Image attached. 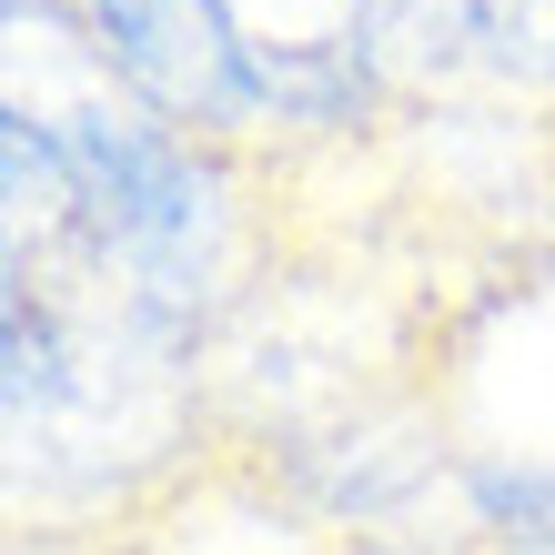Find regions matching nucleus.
I'll list each match as a JSON object with an SVG mask.
<instances>
[{
    "label": "nucleus",
    "mask_w": 555,
    "mask_h": 555,
    "mask_svg": "<svg viewBox=\"0 0 555 555\" xmlns=\"http://www.w3.org/2000/svg\"><path fill=\"white\" fill-rule=\"evenodd\" d=\"M61 142H72V182H81L72 222H91V243H102L112 263H132L152 293H182L212 263L222 182L203 172V152H192L172 121L91 102V112L61 121Z\"/></svg>",
    "instance_id": "obj_1"
}]
</instances>
